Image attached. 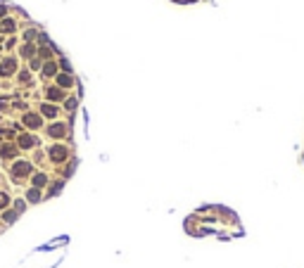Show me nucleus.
<instances>
[{
	"instance_id": "nucleus-1",
	"label": "nucleus",
	"mask_w": 304,
	"mask_h": 268,
	"mask_svg": "<svg viewBox=\"0 0 304 268\" xmlns=\"http://www.w3.org/2000/svg\"><path fill=\"white\" fill-rule=\"evenodd\" d=\"M12 71H14V62H12V59L3 62V67H0V74H12Z\"/></svg>"
},
{
	"instance_id": "nucleus-2",
	"label": "nucleus",
	"mask_w": 304,
	"mask_h": 268,
	"mask_svg": "<svg viewBox=\"0 0 304 268\" xmlns=\"http://www.w3.org/2000/svg\"><path fill=\"white\" fill-rule=\"evenodd\" d=\"M53 157H55L57 161H62L64 157H67V150H64V147H55V150H53Z\"/></svg>"
},
{
	"instance_id": "nucleus-3",
	"label": "nucleus",
	"mask_w": 304,
	"mask_h": 268,
	"mask_svg": "<svg viewBox=\"0 0 304 268\" xmlns=\"http://www.w3.org/2000/svg\"><path fill=\"white\" fill-rule=\"evenodd\" d=\"M14 171H17V173H29V164H17Z\"/></svg>"
},
{
	"instance_id": "nucleus-4",
	"label": "nucleus",
	"mask_w": 304,
	"mask_h": 268,
	"mask_svg": "<svg viewBox=\"0 0 304 268\" xmlns=\"http://www.w3.org/2000/svg\"><path fill=\"white\" fill-rule=\"evenodd\" d=\"M50 133H53V135H62V133H64V126H53V128H50Z\"/></svg>"
},
{
	"instance_id": "nucleus-5",
	"label": "nucleus",
	"mask_w": 304,
	"mask_h": 268,
	"mask_svg": "<svg viewBox=\"0 0 304 268\" xmlns=\"http://www.w3.org/2000/svg\"><path fill=\"white\" fill-rule=\"evenodd\" d=\"M26 123H29V126H38V123H41V121H38L36 116H26Z\"/></svg>"
},
{
	"instance_id": "nucleus-6",
	"label": "nucleus",
	"mask_w": 304,
	"mask_h": 268,
	"mask_svg": "<svg viewBox=\"0 0 304 268\" xmlns=\"http://www.w3.org/2000/svg\"><path fill=\"white\" fill-rule=\"evenodd\" d=\"M3 29H5V31H12V29H14V24L7 19V22H3Z\"/></svg>"
},
{
	"instance_id": "nucleus-7",
	"label": "nucleus",
	"mask_w": 304,
	"mask_h": 268,
	"mask_svg": "<svg viewBox=\"0 0 304 268\" xmlns=\"http://www.w3.org/2000/svg\"><path fill=\"white\" fill-rule=\"evenodd\" d=\"M59 86H71V83H69V78H67V76H59Z\"/></svg>"
},
{
	"instance_id": "nucleus-8",
	"label": "nucleus",
	"mask_w": 304,
	"mask_h": 268,
	"mask_svg": "<svg viewBox=\"0 0 304 268\" xmlns=\"http://www.w3.org/2000/svg\"><path fill=\"white\" fill-rule=\"evenodd\" d=\"M43 112L48 114V116H53V114H55V107H48V105H45V107H43Z\"/></svg>"
},
{
	"instance_id": "nucleus-9",
	"label": "nucleus",
	"mask_w": 304,
	"mask_h": 268,
	"mask_svg": "<svg viewBox=\"0 0 304 268\" xmlns=\"http://www.w3.org/2000/svg\"><path fill=\"white\" fill-rule=\"evenodd\" d=\"M33 183H36V185H43V183H45V176H36V178H33Z\"/></svg>"
},
{
	"instance_id": "nucleus-10",
	"label": "nucleus",
	"mask_w": 304,
	"mask_h": 268,
	"mask_svg": "<svg viewBox=\"0 0 304 268\" xmlns=\"http://www.w3.org/2000/svg\"><path fill=\"white\" fill-rule=\"evenodd\" d=\"M5 204H7V197H5V195H0V206H5Z\"/></svg>"
}]
</instances>
